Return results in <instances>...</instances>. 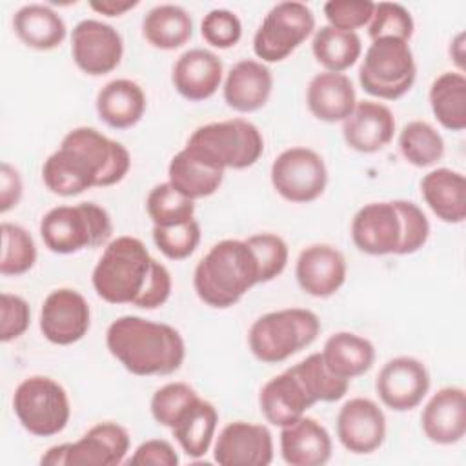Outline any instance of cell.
I'll use <instances>...</instances> for the list:
<instances>
[{
  "mask_svg": "<svg viewBox=\"0 0 466 466\" xmlns=\"http://www.w3.org/2000/svg\"><path fill=\"white\" fill-rule=\"evenodd\" d=\"M13 29L27 47L36 51L58 47L67 35L62 16L44 4L22 5L13 16Z\"/></svg>",
  "mask_w": 466,
  "mask_h": 466,
  "instance_id": "obj_30",
  "label": "cell"
},
{
  "mask_svg": "<svg viewBox=\"0 0 466 466\" xmlns=\"http://www.w3.org/2000/svg\"><path fill=\"white\" fill-rule=\"evenodd\" d=\"M420 193L430 209L448 224L466 218V178L450 167H437L420 180Z\"/></svg>",
  "mask_w": 466,
  "mask_h": 466,
  "instance_id": "obj_27",
  "label": "cell"
},
{
  "mask_svg": "<svg viewBox=\"0 0 466 466\" xmlns=\"http://www.w3.org/2000/svg\"><path fill=\"white\" fill-rule=\"evenodd\" d=\"M31 324V309L25 299L11 293L0 295V340L9 342L22 337Z\"/></svg>",
  "mask_w": 466,
  "mask_h": 466,
  "instance_id": "obj_47",
  "label": "cell"
},
{
  "mask_svg": "<svg viewBox=\"0 0 466 466\" xmlns=\"http://www.w3.org/2000/svg\"><path fill=\"white\" fill-rule=\"evenodd\" d=\"M320 355L333 375L351 380L373 366L375 348L357 333L337 331L324 342Z\"/></svg>",
  "mask_w": 466,
  "mask_h": 466,
  "instance_id": "obj_29",
  "label": "cell"
},
{
  "mask_svg": "<svg viewBox=\"0 0 466 466\" xmlns=\"http://www.w3.org/2000/svg\"><path fill=\"white\" fill-rule=\"evenodd\" d=\"M249 248L253 249L257 262H258V273H260V284L273 280L279 277L286 264H288V244L282 237L275 233H257L246 238Z\"/></svg>",
  "mask_w": 466,
  "mask_h": 466,
  "instance_id": "obj_43",
  "label": "cell"
},
{
  "mask_svg": "<svg viewBox=\"0 0 466 466\" xmlns=\"http://www.w3.org/2000/svg\"><path fill=\"white\" fill-rule=\"evenodd\" d=\"M222 60L209 49L193 47L182 53L171 73V82L180 96L191 102L211 98L222 82Z\"/></svg>",
  "mask_w": 466,
  "mask_h": 466,
  "instance_id": "obj_19",
  "label": "cell"
},
{
  "mask_svg": "<svg viewBox=\"0 0 466 466\" xmlns=\"http://www.w3.org/2000/svg\"><path fill=\"white\" fill-rule=\"evenodd\" d=\"M273 89L269 67L258 60L237 62L224 80V100L238 113H253L266 106Z\"/></svg>",
  "mask_w": 466,
  "mask_h": 466,
  "instance_id": "obj_24",
  "label": "cell"
},
{
  "mask_svg": "<svg viewBox=\"0 0 466 466\" xmlns=\"http://www.w3.org/2000/svg\"><path fill=\"white\" fill-rule=\"evenodd\" d=\"M91 326V311L82 293L60 288L51 291L40 309L42 335L58 346H69L84 339Z\"/></svg>",
  "mask_w": 466,
  "mask_h": 466,
  "instance_id": "obj_14",
  "label": "cell"
},
{
  "mask_svg": "<svg viewBox=\"0 0 466 466\" xmlns=\"http://www.w3.org/2000/svg\"><path fill=\"white\" fill-rule=\"evenodd\" d=\"M111 233L109 213L95 202L56 206L40 220V237L46 248L58 255L98 248L109 240Z\"/></svg>",
  "mask_w": 466,
  "mask_h": 466,
  "instance_id": "obj_7",
  "label": "cell"
},
{
  "mask_svg": "<svg viewBox=\"0 0 466 466\" xmlns=\"http://www.w3.org/2000/svg\"><path fill=\"white\" fill-rule=\"evenodd\" d=\"M395 133V118L388 106L373 100L355 104L351 115L342 122L344 142L359 153L384 149Z\"/></svg>",
  "mask_w": 466,
  "mask_h": 466,
  "instance_id": "obj_20",
  "label": "cell"
},
{
  "mask_svg": "<svg viewBox=\"0 0 466 466\" xmlns=\"http://www.w3.org/2000/svg\"><path fill=\"white\" fill-rule=\"evenodd\" d=\"M462 40H464V35L461 33L455 40H453V44H451V47H450V55L455 58V62L462 67Z\"/></svg>",
  "mask_w": 466,
  "mask_h": 466,
  "instance_id": "obj_52",
  "label": "cell"
},
{
  "mask_svg": "<svg viewBox=\"0 0 466 466\" xmlns=\"http://www.w3.org/2000/svg\"><path fill=\"white\" fill-rule=\"evenodd\" d=\"M417 76L413 51L399 38L371 40L359 67L362 89L382 100H397L406 95Z\"/></svg>",
  "mask_w": 466,
  "mask_h": 466,
  "instance_id": "obj_8",
  "label": "cell"
},
{
  "mask_svg": "<svg viewBox=\"0 0 466 466\" xmlns=\"http://www.w3.org/2000/svg\"><path fill=\"white\" fill-rule=\"evenodd\" d=\"M271 184L288 202L306 204L317 200L328 184L322 157L309 147L284 149L271 164Z\"/></svg>",
  "mask_w": 466,
  "mask_h": 466,
  "instance_id": "obj_11",
  "label": "cell"
},
{
  "mask_svg": "<svg viewBox=\"0 0 466 466\" xmlns=\"http://www.w3.org/2000/svg\"><path fill=\"white\" fill-rule=\"evenodd\" d=\"M420 424L424 435L435 444H455L466 433V393L459 386L441 388L426 402Z\"/></svg>",
  "mask_w": 466,
  "mask_h": 466,
  "instance_id": "obj_21",
  "label": "cell"
},
{
  "mask_svg": "<svg viewBox=\"0 0 466 466\" xmlns=\"http://www.w3.org/2000/svg\"><path fill=\"white\" fill-rule=\"evenodd\" d=\"M22 178L20 173L7 162H2L0 167V211L7 213L16 208L22 198Z\"/></svg>",
  "mask_w": 466,
  "mask_h": 466,
  "instance_id": "obj_49",
  "label": "cell"
},
{
  "mask_svg": "<svg viewBox=\"0 0 466 466\" xmlns=\"http://www.w3.org/2000/svg\"><path fill=\"white\" fill-rule=\"evenodd\" d=\"M289 370L297 375V379L300 380L306 393L315 404L335 402L342 399L350 388V380L333 375L326 368L320 353H311L309 357L297 362Z\"/></svg>",
  "mask_w": 466,
  "mask_h": 466,
  "instance_id": "obj_36",
  "label": "cell"
},
{
  "mask_svg": "<svg viewBox=\"0 0 466 466\" xmlns=\"http://www.w3.org/2000/svg\"><path fill=\"white\" fill-rule=\"evenodd\" d=\"M142 35L157 49H177L191 38L193 20L180 5L160 4L149 9L144 16Z\"/></svg>",
  "mask_w": 466,
  "mask_h": 466,
  "instance_id": "obj_32",
  "label": "cell"
},
{
  "mask_svg": "<svg viewBox=\"0 0 466 466\" xmlns=\"http://www.w3.org/2000/svg\"><path fill=\"white\" fill-rule=\"evenodd\" d=\"M129 464H140V466H177L178 464V455L175 448L164 441V439H149L142 442L133 457L127 461Z\"/></svg>",
  "mask_w": 466,
  "mask_h": 466,
  "instance_id": "obj_48",
  "label": "cell"
},
{
  "mask_svg": "<svg viewBox=\"0 0 466 466\" xmlns=\"http://www.w3.org/2000/svg\"><path fill=\"white\" fill-rule=\"evenodd\" d=\"M337 437L351 453H371L386 439V417L377 402L364 397L350 399L337 415Z\"/></svg>",
  "mask_w": 466,
  "mask_h": 466,
  "instance_id": "obj_17",
  "label": "cell"
},
{
  "mask_svg": "<svg viewBox=\"0 0 466 466\" xmlns=\"http://www.w3.org/2000/svg\"><path fill=\"white\" fill-rule=\"evenodd\" d=\"M127 451V430L116 422H98L69 444L66 466H116Z\"/></svg>",
  "mask_w": 466,
  "mask_h": 466,
  "instance_id": "obj_22",
  "label": "cell"
},
{
  "mask_svg": "<svg viewBox=\"0 0 466 466\" xmlns=\"http://www.w3.org/2000/svg\"><path fill=\"white\" fill-rule=\"evenodd\" d=\"M198 397V393L186 382H169L158 388L151 397V415L166 428H173L182 411Z\"/></svg>",
  "mask_w": 466,
  "mask_h": 466,
  "instance_id": "obj_41",
  "label": "cell"
},
{
  "mask_svg": "<svg viewBox=\"0 0 466 466\" xmlns=\"http://www.w3.org/2000/svg\"><path fill=\"white\" fill-rule=\"evenodd\" d=\"M375 390L382 404L390 410L410 411L426 397L430 390V373L415 357H395L380 368Z\"/></svg>",
  "mask_w": 466,
  "mask_h": 466,
  "instance_id": "obj_15",
  "label": "cell"
},
{
  "mask_svg": "<svg viewBox=\"0 0 466 466\" xmlns=\"http://www.w3.org/2000/svg\"><path fill=\"white\" fill-rule=\"evenodd\" d=\"M413 27V18L404 5L395 2H379L375 4L373 16L368 24V35L371 40L399 38L410 42Z\"/></svg>",
  "mask_w": 466,
  "mask_h": 466,
  "instance_id": "obj_40",
  "label": "cell"
},
{
  "mask_svg": "<svg viewBox=\"0 0 466 466\" xmlns=\"http://www.w3.org/2000/svg\"><path fill=\"white\" fill-rule=\"evenodd\" d=\"M131 167L129 151L95 127H75L42 166L46 187L60 197H75L91 187L118 184Z\"/></svg>",
  "mask_w": 466,
  "mask_h": 466,
  "instance_id": "obj_1",
  "label": "cell"
},
{
  "mask_svg": "<svg viewBox=\"0 0 466 466\" xmlns=\"http://www.w3.org/2000/svg\"><path fill=\"white\" fill-rule=\"evenodd\" d=\"M306 104L311 115L322 122H344L355 104V87L344 73H319L306 89Z\"/></svg>",
  "mask_w": 466,
  "mask_h": 466,
  "instance_id": "obj_26",
  "label": "cell"
},
{
  "mask_svg": "<svg viewBox=\"0 0 466 466\" xmlns=\"http://www.w3.org/2000/svg\"><path fill=\"white\" fill-rule=\"evenodd\" d=\"M93 288L109 304L160 308L171 295L167 268L153 258L146 244L129 235L111 240L93 269Z\"/></svg>",
  "mask_w": 466,
  "mask_h": 466,
  "instance_id": "obj_2",
  "label": "cell"
},
{
  "mask_svg": "<svg viewBox=\"0 0 466 466\" xmlns=\"http://www.w3.org/2000/svg\"><path fill=\"white\" fill-rule=\"evenodd\" d=\"M69 444H71V442H64V444L51 446V448L42 455L40 462H42V464H49V466H66V464H67Z\"/></svg>",
  "mask_w": 466,
  "mask_h": 466,
  "instance_id": "obj_51",
  "label": "cell"
},
{
  "mask_svg": "<svg viewBox=\"0 0 466 466\" xmlns=\"http://www.w3.org/2000/svg\"><path fill=\"white\" fill-rule=\"evenodd\" d=\"M399 149L411 166L428 167L442 158L444 140L431 124L413 120L402 127L399 135Z\"/></svg>",
  "mask_w": 466,
  "mask_h": 466,
  "instance_id": "obj_37",
  "label": "cell"
},
{
  "mask_svg": "<svg viewBox=\"0 0 466 466\" xmlns=\"http://www.w3.org/2000/svg\"><path fill=\"white\" fill-rule=\"evenodd\" d=\"M331 450L328 430L311 417L280 428V453L291 466H322L331 459Z\"/></svg>",
  "mask_w": 466,
  "mask_h": 466,
  "instance_id": "obj_25",
  "label": "cell"
},
{
  "mask_svg": "<svg viewBox=\"0 0 466 466\" xmlns=\"http://www.w3.org/2000/svg\"><path fill=\"white\" fill-rule=\"evenodd\" d=\"M430 106L439 124L450 131L466 127V78L459 71H446L430 87Z\"/></svg>",
  "mask_w": 466,
  "mask_h": 466,
  "instance_id": "obj_34",
  "label": "cell"
},
{
  "mask_svg": "<svg viewBox=\"0 0 466 466\" xmlns=\"http://www.w3.org/2000/svg\"><path fill=\"white\" fill-rule=\"evenodd\" d=\"M146 111L142 87L127 78L107 82L96 95V113L113 129H127L140 122Z\"/></svg>",
  "mask_w": 466,
  "mask_h": 466,
  "instance_id": "obj_28",
  "label": "cell"
},
{
  "mask_svg": "<svg viewBox=\"0 0 466 466\" xmlns=\"http://www.w3.org/2000/svg\"><path fill=\"white\" fill-rule=\"evenodd\" d=\"M13 410L24 430L36 437L60 433L71 415L66 390L56 380L44 375L27 377L16 386Z\"/></svg>",
  "mask_w": 466,
  "mask_h": 466,
  "instance_id": "obj_9",
  "label": "cell"
},
{
  "mask_svg": "<svg viewBox=\"0 0 466 466\" xmlns=\"http://www.w3.org/2000/svg\"><path fill=\"white\" fill-rule=\"evenodd\" d=\"M36 262V246L27 229L18 224H2V257L0 273L18 277L27 273Z\"/></svg>",
  "mask_w": 466,
  "mask_h": 466,
  "instance_id": "obj_39",
  "label": "cell"
},
{
  "mask_svg": "<svg viewBox=\"0 0 466 466\" xmlns=\"http://www.w3.org/2000/svg\"><path fill=\"white\" fill-rule=\"evenodd\" d=\"M311 51L315 60L326 71L342 73L359 60L362 53V44L357 33L322 25L313 35Z\"/></svg>",
  "mask_w": 466,
  "mask_h": 466,
  "instance_id": "obj_35",
  "label": "cell"
},
{
  "mask_svg": "<svg viewBox=\"0 0 466 466\" xmlns=\"http://www.w3.org/2000/svg\"><path fill=\"white\" fill-rule=\"evenodd\" d=\"M222 466H268L273 461V437L264 424L235 420L222 428L213 450Z\"/></svg>",
  "mask_w": 466,
  "mask_h": 466,
  "instance_id": "obj_16",
  "label": "cell"
},
{
  "mask_svg": "<svg viewBox=\"0 0 466 466\" xmlns=\"http://www.w3.org/2000/svg\"><path fill=\"white\" fill-rule=\"evenodd\" d=\"M202 38L218 49L233 47L242 36L240 18L229 9H211L200 24Z\"/></svg>",
  "mask_w": 466,
  "mask_h": 466,
  "instance_id": "obj_45",
  "label": "cell"
},
{
  "mask_svg": "<svg viewBox=\"0 0 466 466\" xmlns=\"http://www.w3.org/2000/svg\"><path fill=\"white\" fill-rule=\"evenodd\" d=\"M217 422V408L211 402L197 397L177 419L171 431L180 448L184 450V453L193 459H198L209 450L211 441L215 437Z\"/></svg>",
  "mask_w": 466,
  "mask_h": 466,
  "instance_id": "obj_31",
  "label": "cell"
},
{
  "mask_svg": "<svg viewBox=\"0 0 466 466\" xmlns=\"http://www.w3.org/2000/svg\"><path fill=\"white\" fill-rule=\"evenodd\" d=\"M313 404L315 402L289 368L269 379L258 393L262 415L269 424L279 428L297 422Z\"/></svg>",
  "mask_w": 466,
  "mask_h": 466,
  "instance_id": "obj_23",
  "label": "cell"
},
{
  "mask_svg": "<svg viewBox=\"0 0 466 466\" xmlns=\"http://www.w3.org/2000/svg\"><path fill=\"white\" fill-rule=\"evenodd\" d=\"M320 331L319 317L304 308H284L258 317L248 333L255 359L279 364L309 346Z\"/></svg>",
  "mask_w": 466,
  "mask_h": 466,
  "instance_id": "obj_6",
  "label": "cell"
},
{
  "mask_svg": "<svg viewBox=\"0 0 466 466\" xmlns=\"http://www.w3.org/2000/svg\"><path fill=\"white\" fill-rule=\"evenodd\" d=\"M137 5H138L137 0H93V2H89V7L93 11L106 15V16H120Z\"/></svg>",
  "mask_w": 466,
  "mask_h": 466,
  "instance_id": "obj_50",
  "label": "cell"
},
{
  "mask_svg": "<svg viewBox=\"0 0 466 466\" xmlns=\"http://www.w3.org/2000/svg\"><path fill=\"white\" fill-rule=\"evenodd\" d=\"M375 2L370 0H329L324 4V16L328 25L355 33L370 24Z\"/></svg>",
  "mask_w": 466,
  "mask_h": 466,
  "instance_id": "obj_44",
  "label": "cell"
},
{
  "mask_svg": "<svg viewBox=\"0 0 466 466\" xmlns=\"http://www.w3.org/2000/svg\"><path fill=\"white\" fill-rule=\"evenodd\" d=\"M186 149L211 167L246 169L260 158L264 138L253 122L229 118L197 127L187 138Z\"/></svg>",
  "mask_w": 466,
  "mask_h": 466,
  "instance_id": "obj_5",
  "label": "cell"
},
{
  "mask_svg": "<svg viewBox=\"0 0 466 466\" xmlns=\"http://www.w3.org/2000/svg\"><path fill=\"white\" fill-rule=\"evenodd\" d=\"M71 55L80 71L91 76H102L120 64L124 40L113 25L86 18L73 27Z\"/></svg>",
  "mask_w": 466,
  "mask_h": 466,
  "instance_id": "obj_12",
  "label": "cell"
},
{
  "mask_svg": "<svg viewBox=\"0 0 466 466\" xmlns=\"http://www.w3.org/2000/svg\"><path fill=\"white\" fill-rule=\"evenodd\" d=\"M260 284L258 262L246 240L226 238L209 248L193 273L198 299L211 308H229Z\"/></svg>",
  "mask_w": 466,
  "mask_h": 466,
  "instance_id": "obj_4",
  "label": "cell"
},
{
  "mask_svg": "<svg viewBox=\"0 0 466 466\" xmlns=\"http://www.w3.org/2000/svg\"><path fill=\"white\" fill-rule=\"evenodd\" d=\"M109 353L133 375H171L186 359L178 329L137 315L115 319L106 331Z\"/></svg>",
  "mask_w": 466,
  "mask_h": 466,
  "instance_id": "obj_3",
  "label": "cell"
},
{
  "mask_svg": "<svg viewBox=\"0 0 466 466\" xmlns=\"http://www.w3.org/2000/svg\"><path fill=\"white\" fill-rule=\"evenodd\" d=\"M402 218V240L397 255H411L419 251L430 237V222L424 211L411 200H395Z\"/></svg>",
  "mask_w": 466,
  "mask_h": 466,
  "instance_id": "obj_46",
  "label": "cell"
},
{
  "mask_svg": "<svg viewBox=\"0 0 466 466\" xmlns=\"http://www.w3.org/2000/svg\"><path fill=\"white\" fill-rule=\"evenodd\" d=\"M153 240L155 246L171 260L187 258L200 242V226L193 218L177 226H153Z\"/></svg>",
  "mask_w": 466,
  "mask_h": 466,
  "instance_id": "obj_42",
  "label": "cell"
},
{
  "mask_svg": "<svg viewBox=\"0 0 466 466\" xmlns=\"http://www.w3.org/2000/svg\"><path fill=\"white\" fill-rule=\"evenodd\" d=\"M147 215L153 226L167 228L195 218V200L180 193L173 184H157L146 200Z\"/></svg>",
  "mask_w": 466,
  "mask_h": 466,
  "instance_id": "obj_38",
  "label": "cell"
},
{
  "mask_svg": "<svg viewBox=\"0 0 466 466\" xmlns=\"http://www.w3.org/2000/svg\"><path fill=\"white\" fill-rule=\"evenodd\" d=\"M167 177V182L173 184L180 193L191 200H197L213 195L220 187L224 171L211 167L184 147L171 158Z\"/></svg>",
  "mask_w": 466,
  "mask_h": 466,
  "instance_id": "obj_33",
  "label": "cell"
},
{
  "mask_svg": "<svg viewBox=\"0 0 466 466\" xmlns=\"http://www.w3.org/2000/svg\"><path fill=\"white\" fill-rule=\"evenodd\" d=\"M351 240L366 255H397L402 240V218L390 202H370L351 220Z\"/></svg>",
  "mask_w": 466,
  "mask_h": 466,
  "instance_id": "obj_13",
  "label": "cell"
},
{
  "mask_svg": "<svg viewBox=\"0 0 466 466\" xmlns=\"http://www.w3.org/2000/svg\"><path fill=\"white\" fill-rule=\"evenodd\" d=\"M315 29V15L302 2H279L264 16L253 38V51L262 62H282Z\"/></svg>",
  "mask_w": 466,
  "mask_h": 466,
  "instance_id": "obj_10",
  "label": "cell"
},
{
  "mask_svg": "<svg viewBox=\"0 0 466 466\" xmlns=\"http://www.w3.org/2000/svg\"><path fill=\"white\" fill-rule=\"evenodd\" d=\"M348 266L344 255L329 244L304 248L295 264V277L300 289L311 297L326 299L337 293L346 280Z\"/></svg>",
  "mask_w": 466,
  "mask_h": 466,
  "instance_id": "obj_18",
  "label": "cell"
}]
</instances>
